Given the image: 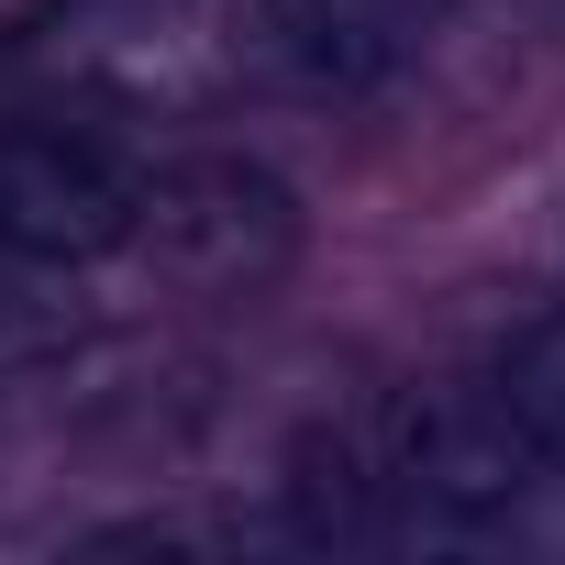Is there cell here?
I'll return each mask as SVG.
<instances>
[{"mask_svg": "<svg viewBox=\"0 0 565 565\" xmlns=\"http://www.w3.org/2000/svg\"><path fill=\"white\" fill-rule=\"evenodd\" d=\"M134 244L156 255V277L233 300V289L289 277V255H300V189L277 167H255V156H178V167L145 178Z\"/></svg>", "mask_w": 565, "mask_h": 565, "instance_id": "cell-1", "label": "cell"}, {"mask_svg": "<svg viewBox=\"0 0 565 565\" xmlns=\"http://www.w3.org/2000/svg\"><path fill=\"white\" fill-rule=\"evenodd\" d=\"M388 499L411 510V532H444V543H477L499 532L521 499H532V444L510 433V411L488 388H422L388 411V455H377Z\"/></svg>", "mask_w": 565, "mask_h": 565, "instance_id": "cell-2", "label": "cell"}, {"mask_svg": "<svg viewBox=\"0 0 565 565\" xmlns=\"http://www.w3.org/2000/svg\"><path fill=\"white\" fill-rule=\"evenodd\" d=\"M134 200H145V178L89 122L0 111V244L23 266H89V255L134 244Z\"/></svg>", "mask_w": 565, "mask_h": 565, "instance_id": "cell-3", "label": "cell"}, {"mask_svg": "<svg viewBox=\"0 0 565 565\" xmlns=\"http://www.w3.org/2000/svg\"><path fill=\"white\" fill-rule=\"evenodd\" d=\"M222 45L244 78L289 89V100H366L411 56L399 0H222Z\"/></svg>", "mask_w": 565, "mask_h": 565, "instance_id": "cell-4", "label": "cell"}, {"mask_svg": "<svg viewBox=\"0 0 565 565\" xmlns=\"http://www.w3.org/2000/svg\"><path fill=\"white\" fill-rule=\"evenodd\" d=\"M388 521V477L355 433H311L289 455V532L300 543H366Z\"/></svg>", "mask_w": 565, "mask_h": 565, "instance_id": "cell-5", "label": "cell"}, {"mask_svg": "<svg viewBox=\"0 0 565 565\" xmlns=\"http://www.w3.org/2000/svg\"><path fill=\"white\" fill-rule=\"evenodd\" d=\"M477 388L510 411V433L532 444V466H543V477H565V311L521 322V333L488 355V377H477Z\"/></svg>", "mask_w": 565, "mask_h": 565, "instance_id": "cell-6", "label": "cell"}, {"mask_svg": "<svg viewBox=\"0 0 565 565\" xmlns=\"http://www.w3.org/2000/svg\"><path fill=\"white\" fill-rule=\"evenodd\" d=\"M23 344H45V311H34V277H23V255L0 244V355H23Z\"/></svg>", "mask_w": 565, "mask_h": 565, "instance_id": "cell-7", "label": "cell"}, {"mask_svg": "<svg viewBox=\"0 0 565 565\" xmlns=\"http://www.w3.org/2000/svg\"><path fill=\"white\" fill-rule=\"evenodd\" d=\"M12 56H23V23H12V12H0V67H12Z\"/></svg>", "mask_w": 565, "mask_h": 565, "instance_id": "cell-8", "label": "cell"}]
</instances>
